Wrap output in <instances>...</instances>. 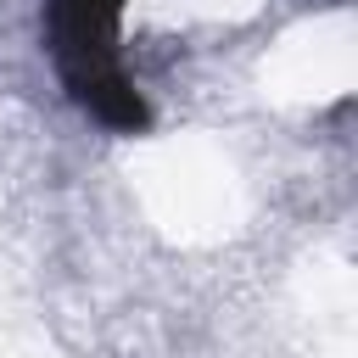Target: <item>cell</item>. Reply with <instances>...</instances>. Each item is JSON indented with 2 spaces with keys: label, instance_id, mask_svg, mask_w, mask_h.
<instances>
[{
  "label": "cell",
  "instance_id": "obj_1",
  "mask_svg": "<svg viewBox=\"0 0 358 358\" xmlns=\"http://www.w3.org/2000/svg\"><path fill=\"white\" fill-rule=\"evenodd\" d=\"M45 39L67 95L106 129L140 134L151 123L134 73L117 56L123 39V0H45Z\"/></svg>",
  "mask_w": 358,
  "mask_h": 358
}]
</instances>
